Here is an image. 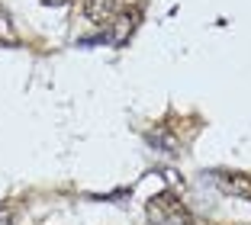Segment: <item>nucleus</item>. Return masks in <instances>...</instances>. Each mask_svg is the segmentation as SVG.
Instances as JSON below:
<instances>
[{"label": "nucleus", "mask_w": 251, "mask_h": 225, "mask_svg": "<svg viewBox=\"0 0 251 225\" xmlns=\"http://www.w3.org/2000/svg\"><path fill=\"white\" fill-rule=\"evenodd\" d=\"M39 3H45V7H68L71 0H39Z\"/></svg>", "instance_id": "nucleus-4"}, {"label": "nucleus", "mask_w": 251, "mask_h": 225, "mask_svg": "<svg viewBox=\"0 0 251 225\" xmlns=\"http://www.w3.org/2000/svg\"><path fill=\"white\" fill-rule=\"evenodd\" d=\"M126 13V0H84V16L94 26H110Z\"/></svg>", "instance_id": "nucleus-2"}, {"label": "nucleus", "mask_w": 251, "mask_h": 225, "mask_svg": "<svg viewBox=\"0 0 251 225\" xmlns=\"http://www.w3.org/2000/svg\"><path fill=\"white\" fill-rule=\"evenodd\" d=\"M216 180H219L222 193H229V196H245V200H251V177L232 174V171H219V174H216Z\"/></svg>", "instance_id": "nucleus-3"}, {"label": "nucleus", "mask_w": 251, "mask_h": 225, "mask_svg": "<svg viewBox=\"0 0 251 225\" xmlns=\"http://www.w3.org/2000/svg\"><path fill=\"white\" fill-rule=\"evenodd\" d=\"M145 216H148V225H193L187 206L180 203L174 193L151 196L148 206H145Z\"/></svg>", "instance_id": "nucleus-1"}, {"label": "nucleus", "mask_w": 251, "mask_h": 225, "mask_svg": "<svg viewBox=\"0 0 251 225\" xmlns=\"http://www.w3.org/2000/svg\"><path fill=\"white\" fill-rule=\"evenodd\" d=\"M0 225H13V216H7V209H0Z\"/></svg>", "instance_id": "nucleus-5"}]
</instances>
